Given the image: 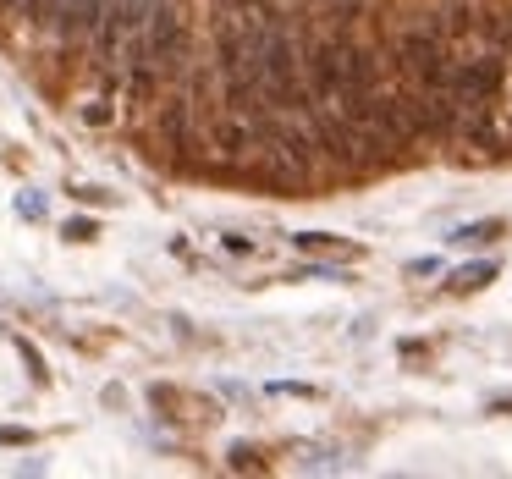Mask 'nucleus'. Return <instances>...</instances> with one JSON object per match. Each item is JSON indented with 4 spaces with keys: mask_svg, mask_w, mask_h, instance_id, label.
Listing matches in <instances>:
<instances>
[{
    "mask_svg": "<svg viewBox=\"0 0 512 479\" xmlns=\"http://www.w3.org/2000/svg\"><path fill=\"white\" fill-rule=\"evenodd\" d=\"M133 39L160 67V78H171V72L188 67V23H182V12L171 6V0H149V12H144V23H138Z\"/></svg>",
    "mask_w": 512,
    "mask_h": 479,
    "instance_id": "obj_1",
    "label": "nucleus"
},
{
    "mask_svg": "<svg viewBox=\"0 0 512 479\" xmlns=\"http://www.w3.org/2000/svg\"><path fill=\"white\" fill-rule=\"evenodd\" d=\"M397 67L408 72L419 89H446V72H452V61H446V50H441V34H435L430 23H413V28H402L397 34Z\"/></svg>",
    "mask_w": 512,
    "mask_h": 479,
    "instance_id": "obj_2",
    "label": "nucleus"
},
{
    "mask_svg": "<svg viewBox=\"0 0 512 479\" xmlns=\"http://www.w3.org/2000/svg\"><path fill=\"white\" fill-rule=\"evenodd\" d=\"M204 149H210L215 166H248L259 155V116H243V111H221L210 116L204 127Z\"/></svg>",
    "mask_w": 512,
    "mask_h": 479,
    "instance_id": "obj_3",
    "label": "nucleus"
},
{
    "mask_svg": "<svg viewBox=\"0 0 512 479\" xmlns=\"http://www.w3.org/2000/svg\"><path fill=\"white\" fill-rule=\"evenodd\" d=\"M144 12H149V0H105V12H100V23H94V61H100L105 72L122 61V50H127V39L138 34V23H144Z\"/></svg>",
    "mask_w": 512,
    "mask_h": 479,
    "instance_id": "obj_4",
    "label": "nucleus"
},
{
    "mask_svg": "<svg viewBox=\"0 0 512 479\" xmlns=\"http://www.w3.org/2000/svg\"><path fill=\"white\" fill-rule=\"evenodd\" d=\"M446 89L457 94V105H479V100H496L501 89H507V61L490 50V56L479 61H463V67L446 72Z\"/></svg>",
    "mask_w": 512,
    "mask_h": 479,
    "instance_id": "obj_5",
    "label": "nucleus"
},
{
    "mask_svg": "<svg viewBox=\"0 0 512 479\" xmlns=\"http://www.w3.org/2000/svg\"><path fill=\"white\" fill-rule=\"evenodd\" d=\"M408 100H413V116H419V133H430V138H457L463 105H457L452 89H419V94H408Z\"/></svg>",
    "mask_w": 512,
    "mask_h": 479,
    "instance_id": "obj_6",
    "label": "nucleus"
},
{
    "mask_svg": "<svg viewBox=\"0 0 512 479\" xmlns=\"http://www.w3.org/2000/svg\"><path fill=\"white\" fill-rule=\"evenodd\" d=\"M100 12H105V0H61L56 6V39L61 45H83V39L94 34V23H100Z\"/></svg>",
    "mask_w": 512,
    "mask_h": 479,
    "instance_id": "obj_7",
    "label": "nucleus"
},
{
    "mask_svg": "<svg viewBox=\"0 0 512 479\" xmlns=\"http://www.w3.org/2000/svg\"><path fill=\"white\" fill-rule=\"evenodd\" d=\"M160 138H166V149L177 160H188V149H193V100L188 94L160 105Z\"/></svg>",
    "mask_w": 512,
    "mask_h": 479,
    "instance_id": "obj_8",
    "label": "nucleus"
},
{
    "mask_svg": "<svg viewBox=\"0 0 512 479\" xmlns=\"http://www.w3.org/2000/svg\"><path fill=\"white\" fill-rule=\"evenodd\" d=\"M479 39H490V50L507 61L512 56V6H501V12H479Z\"/></svg>",
    "mask_w": 512,
    "mask_h": 479,
    "instance_id": "obj_9",
    "label": "nucleus"
},
{
    "mask_svg": "<svg viewBox=\"0 0 512 479\" xmlns=\"http://www.w3.org/2000/svg\"><path fill=\"white\" fill-rule=\"evenodd\" d=\"M369 6H375V0H325V28L347 34V28H358L369 17Z\"/></svg>",
    "mask_w": 512,
    "mask_h": 479,
    "instance_id": "obj_10",
    "label": "nucleus"
},
{
    "mask_svg": "<svg viewBox=\"0 0 512 479\" xmlns=\"http://www.w3.org/2000/svg\"><path fill=\"white\" fill-rule=\"evenodd\" d=\"M435 34H441V39H474L479 34V12L457 0V6H446V17L435 23Z\"/></svg>",
    "mask_w": 512,
    "mask_h": 479,
    "instance_id": "obj_11",
    "label": "nucleus"
},
{
    "mask_svg": "<svg viewBox=\"0 0 512 479\" xmlns=\"http://www.w3.org/2000/svg\"><path fill=\"white\" fill-rule=\"evenodd\" d=\"M298 248H303V254H336V259H358V254H364L358 243H342V237H331V232H298Z\"/></svg>",
    "mask_w": 512,
    "mask_h": 479,
    "instance_id": "obj_12",
    "label": "nucleus"
},
{
    "mask_svg": "<svg viewBox=\"0 0 512 479\" xmlns=\"http://www.w3.org/2000/svg\"><path fill=\"white\" fill-rule=\"evenodd\" d=\"M56 6H61V0H17V17H23L28 28H50Z\"/></svg>",
    "mask_w": 512,
    "mask_h": 479,
    "instance_id": "obj_13",
    "label": "nucleus"
},
{
    "mask_svg": "<svg viewBox=\"0 0 512 479\" xmlns=\"http://www.w3.org/2000/svg\"><path fill=\"white\" fill-rule=\"evenodd\" d=\"M501 232H507V226H501V221H474V226H463V232H457L452 243H463V248L474 243V248H479V243H496Z\"/></svg>",
    "mask_w": 512,
    "mask_h": 479,
    "instance_id": "obj_14",
    "label": "nucleus"
},
{
    "mask_svg": "<svg viewBox=\"0 0 512 479\" xmlns=\"http://www.w3.org/2000/svg\"><path fill=\"white\" fill-rule=\"evenodd\" d=\"M496 276V265H474V270H457L452 276V292H479L485 281Z\"/></svg>",
    "mask_w": 512,
    "mask_h": 479,
    "instance_id": "obj_15",
    "label": "nucleus"
},
{
    "mask_svg": "<svg viewBox=\"0 0 512 479\" xmlns=\"http://www.w3.org/2000/svg\"><path fill=\"white\" fill-rule=\"evenodd\" d=\"M78 116H83V127H111V122H116V105H111V100H105V94H100V100H89V105H83Z\"/></svg>",
    "mask_w": 512,
    "mask_h": 479,
    "instance_id": "obj_16",
    "label": "nucleus"
},
{
    "mask_svg": "<svg viewBox=\"0 0 512 479\" xmlns=\"http://www.w3.org/2000/svg\"><path fill=\"white\" fill-rule=\"evenodd\" d=\"M67 237H72V243H94L100 226H94V221H67Z\"/></svg>",
    "mask_w": 512,
    "mask_h": 479,
    "instance_id": "obj_17",
    "label": "nucleus"
},
{
    "mask_svg": "<svg viewBox=\"0 0 512 479\" xmlns=\"http://www.w3.org/2000/svg\"><path fill=\"white\" fill-rule=\"evenodd\" d=\"M232 468H265V463H259V452H248V446H232Z\"/></svg>",
    "mask_w": 512,
    "mask_h": 479,
    "instance_id": "obj_18",
    "label": "nucleus"
},
{
    "mask_svg": "<svg viewBox=\"0 0 512 479\" xmlns=\"http://www.w3.org/2000/svg\"><path fill=\"white\" fill-rule=\"evenodd\" d=\"M28 441H34L28 430H0V446H28Z\"/></svg>",
    "mask_w": 512,
    "mask_h": 479,
    "instance_id": "obj_19",
    "label": "nucleus"
},
{
    "mask_svg": "<svg viewBox=\"0 0 512 479\" xmlns=\"http://www.w3.org/2000/svg\"><path fill=\"white\" fill-rule=\"evenodd\" d=\"M210 6H215V12H243L248 0H210Z\"/></svg>",
    "mask_w": 512,
    "mask_h": 479,
    "instance_id": "obj_20",
    "label": "nucleus"
},
{
    "mask_svg": "<svg viewBox=\"0 0 512 479\" xmlns=\"http://www.w3.org/2000/svg\"><path fill=\"white\" fill-rule=\"evenodd\" d=\"M248 6H276V0H248Z\"/></svg>",
    "mask_w": 512,
    "mask_h": 479,
    "instance_id": "obj_21",
    "label": "nucleus"
}]
</instances>
